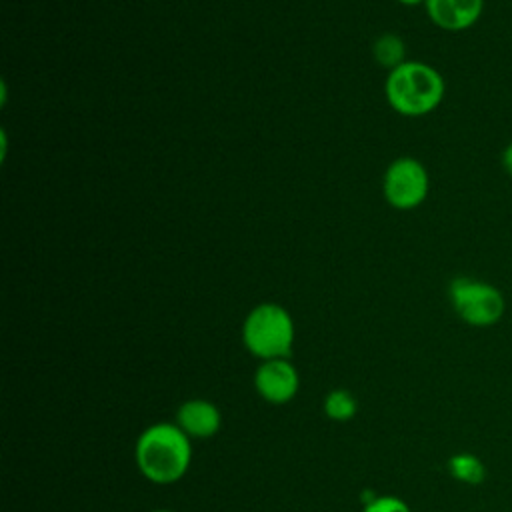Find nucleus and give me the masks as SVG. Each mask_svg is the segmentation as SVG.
<instances>
[{"label": "nucleus", "mask_w": 512, "mask_h": 512, "mask_svg": "<svg viewBox=\"0 0 512 512\" xmlns=\"http://www.w3.org/2000/svg\"><path fill=\"white\" fill-rule=\"evenodd\" d=\"M138 472L152 484L168 486L184 478L192 462V440L176 422L146 426L134 444Z\"/></svg>", "instance_id": "obj_1"}, {"label": "nucleus", "mask_w": 512, "mask_h": 512, "mask_svg": "<svg viewBox=\"0 0 512 512\" xmlns=\"http://www.w3.org/2000/svg\"><path fill=\"white\" fill-rule=\"evenodd\" d=\"M384 94L398 114L418 118L434 112L442 104L446 84L434 66L420 60H406L388 72Z\"/></svg>", "instance_id": "obj_2"}, {"label": "nucleus", "mask_w": 512, "mask_h": 512, "mask_svg": "<svg viewBox=\"0 0 512 512\" xmlns=\"http://www.w3.org/2000/svg\"><path fill=\"white\" fill-rule=\"evenodd\" d=\"M294 336L296 330L290 312L276 302L254 306L242 322V342L260 362L288 358L294 346Z\"/></svg>", "instance_id": "obj_3"}, {"label": "nucleus", "mask_w": 512, "mask_h": 512, "mask_svg": "<svg viewBox=\"0 0 512 512\" xmlns=\"http://www.w3.org/2000/svg\"><path fill=\"white\" fill-rule=\"evenodd\" d=\"M448 298L456 316L474 328H490L506 312V300L500 288L472 276H456L448 286Z\"/></svg>", "instance_id": "obj_4"}, {"label": "nucleus", "mask_w": 512, "mask_h": 512, "mask_svg": "<svg viewBox=\"0 0 512 512\" xmlns=\"http://www.w3.org/2000/svg\"><path fill=\"white\" fill-rule=\"evenodd\" d=\"M382 192L386 202L396 210L418 208L430 192L426 166L412 156L392 160L382 178Z\"/></svg>", "instance_id": "obj_5"}, {"label": "nucleus", "mask_w": 512, "mask_h": 512, "mask_svg": "<svg viewBox=\"0 0 512 512\" xmlns=\"http://www.w3.org/2000/svg\"><path fill=\"white\" fill-rule=\"evenodd\" d=\"M254 388L268 404H288L300 390V374L288 358L262 360L254 372Z\"/></svg>", "instance_id": "obj_6"}, {"label": "nucleus", "mask_w": 512, "mask_h": 512, "mask_svg": "<svg viewBox=\"0 0 512 512\" xmlns=\"http://www.w3.org/2000/svg\"><path fill=\"white\" fill-rule=\"evenodd\" d=\"M484 0H426L424 8L434 26L446 32H464L478 24Z\"/></svg>", "instance_id": "obj_7"}, {"label": "nucleus", "mask_w": 512, "mask_h": 512, "mask_svg": "<svg viewBox=\"0 0 512 512\" xmlns=\"http://www.w3.org/2000/svg\"><path fill=\"white\" fill-rule=\"evenodd\" d=\"M174 422L190 440H208L220 432L222 412L206 398H190L178 406Z\"/></svg>", "instance_id": "obj_8"}, {"label": "nucleus", "mask_w": 512, "mask_h": 512, "mask_svg": "<svg viewBox=\"0 0 512 512\" xmlns=\"http://www.w3.org/2000/svg\"><path fill=\"white\" fill-rule=\"evenodd\" d=\"M448 472L454 480L468 484V486H478L486 480V464L482 462L480 456L472 452H456L448 458Z\"/></svg>", "instance_id": "obj_9"}, {"label": "nucleus", "mask_w": 512, "mask_h": 512, "mask_svg": "<svg viewBox=\"0 0 512 512\" xmlns=\"http://www.w3.org/2000/svg\"><path fill=\"white\" fill-rule=\"evenodd\" d=\"M324 414L332 422H348L358 412V400L356 396L346 388H334L324 396L322 402Z\"/></svg>", "instance_id": "obj_10"}, {"label": "nucleus", "mask_w": 512, "mask_h": 512, "mask_svg": "<svg viewBox=\"0 0 512 512\" xmlns=\"http://www.w3.org/2000/svg\"><path fill=\"white\" fill-rule=\"evenodd\" d=\"M374 58L380 66L392 70L396 66H400L402 62H406V46L404 40L398 34L386 32L382 36L376 38L374 46H372Z\"/></svg>", "instance_id": "obj_11"}, {"label": "nucleus", "mask_w": 512, "mask_h": 512, "mask_svg": "<svg viewBox=\"0 0 512 512\" xmlns=\"http://www.w3.org/2000/svg\"><path fill=\"white\" fill-rule=\"evenodd\" d=\"M362 512H412L410 506L392 494H384V496H374L366 502Z\"/></svg>", "instance_id": "obj_12"}, {"label": "nucleus", "mask_w": 512, "mask_h": 512, "mask_svg": "<svg viewBox=\"0 0 512 512\" xmlns=\"http://www.w3.org/2000/svg\"><path fill=\"white\" fill-rule=\"evenodd\" d=\"M500 160H502V168H504V172L512 178V142L502 150Z\"/></svg>", "instance_id": "obj_13"}, {"label": "nucleus", "mask_w": 512, "mask_h": 512, "mask_svg": "<svg viewBox=\"0 0 512 512\" xmlns=\"http://www.w3.org/2000/svg\"><path fill=\"white\" fill-rule=\"evenodd\" d=\"M396 2H400L404 6H418V4H424L426 0H396Z\"/></svg>", "instance_id": "obj_14"}, {"label": "nucleus", "mask_w": 512, "mask_h": 512, "mask_svg": "<svg viewBox=\"0 0 512 512\" xmlns=\"http://www.w3.org/2000/svg\"><path fill=\"white\" fill-rule=\"evenodd\" d=\"M150 512H174V510H168V508H156V510H150Z\"/></svg>", "instance_id": "obj_15"}]
</instances>
